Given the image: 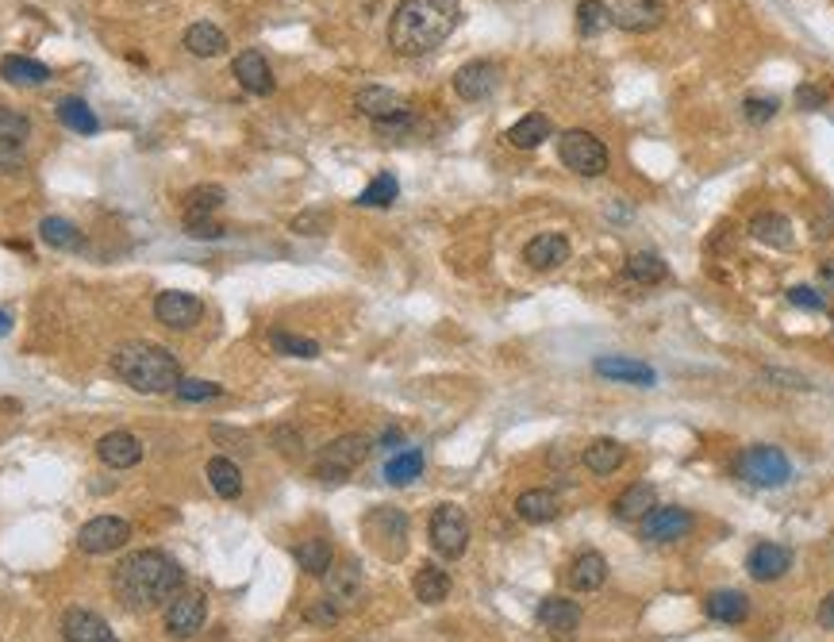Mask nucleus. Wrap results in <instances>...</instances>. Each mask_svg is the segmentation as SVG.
Wrapping results in <instances>:
<instances>
[{
    "mask_svg": "<svg viewBox=\"0 0 834 642\" xmlns=\"http://www.w3.org/2000/svg\"><path fill=\"white\" fill-rule=\"evenodd\" d=\"M642 523V539L646 543H677L692 531V516L685 508H654L638 519Z\"/></svg>",
    "mask_w": 834,
    "mask_h": 642,
    "instance_id": "obj_14",
    "label": "nucleus"
},
{
    "mask_svg": "<svg viewBox=\"0 0 834 642\" xmlns=\"http://www.w3.org/2000/svg\"><path fill=\"white\" fill-rule=\"evenodd\" d=\"M412 589H416V600H423V604H439L450 596V577L439 566H423L412 581Z\"/></svg>",
    "mask_w": 834,
    "mask_h": 642,
    "instance_id": "obj_38",
    "label": "nucleus"
},
{
    "mask_svg": "<svg viewBox=\"0 0 834 642\" xmlns=\"http://www.w3.org/2000/svg\"><path fill=\"white\" fill-rule=\"evenodd\" d=\"M8 331H12V316H8V312H4V308H0V339H4V335H8Z\"/></svg>",
    "mask_w": 834,
    "mask_h": 642,
    "instance_id": "obj_56",
    "label": "nucleus"
},
{
    "mask_svg": "<svg viewBox=\"0 0 834 642\" xmlns=\"http://www.w3.org/2000/svg\"><path fill=\"white\" fill-rule=\"evenodd\" d=\"M62 635H66V642H120L112 635L108 619L89 612V608H70L62 616Z\"/></svg>",
    "mask_w": 834,
    "mask_h": 642,
    "instance_id": "obj_19",
    "label": "nucleus"
},
{
    "mask_svg": "<svg viewBox=\"0 0 834 642\" xmlns=\"http://www.w3.org/2000/svg\"><path fill=\"white\" fill-rule=\"evenodd\" d=\"M735 473L746 485H758V489H777L792 477V462L781 446H750L742 450L735 462Z\"/></svg>",
    "mask_w": 834,
    "mask_h": 642,
    "instance_id": "obj_8",
    "label": "nucleus"
},
{
    "mask_svg": "<svg viewBox=\"0 0 834 642\" xmlns=\"http://www.w3.org/2000/svg\"><path fill=\"white\" fill-rule=\"evenodd\" d=\"M369 450H373V439H369V435H358V431L339 435V439H331V443L316 454L312 473H316L319 481H346V477L369 458Z\"/></svg>",
    "mask_w": 834,
    "mask_h": 642,
    "instance_id": "obj_5",
    "label": "nucleus"
},
{
    "mask_svg": "<svg viewBox=\"0 0 834 642\" xmlns=\"http://www.w3.org/2000/svg\"><path fill=\"white\" fill-rule=\"evenodd\" d=\"M419 473H423V454L419 450H400L396 458H389V466H385V481L389 485H412Z\"/></svg>",
    "mask_w": 834,
    "mask_h": 642,
    "instance_id": "obj_42",
    "label": "nucleus"
},
{
    "mask_svg": "<svg viewBox=\"0 0 834 642\" xmlns=\"http://www.w3.org/2000/svg\"><path fill=\"white\" fill-rule=\"evenodd\" d=\"M362 531H366L369 546H373L381 558L400 562V558L408 554V516H404L400 508H389V504L373 508V512L362 519Z\"/></svg>",
    "mask_w": 834,
    "mask_h": 642,
    "instance_id": "obj_6",
    "label": "nucleus"
},
{
    "mask_svg": "<svg viewBox=\"0 0 834 642\" xmlns=\"http://www.w3.org/2000/svg\"><path fill=\"white\" fill-rule=\"evenodd\" d=\"M131 539V523L120 516H97L77 531V546L85 554H112Z\"/></svg>",
    "mask_w": 834,
    "mask_h": 642,
    "instance_id": "obj_11",
    "label": "nucleus"
},
{
    "mask_svg": "<svg viewBox=\"0 0 834 642\" xmlns=\"http://www.w3.org/2000/svg\"><path fill=\"white\" fill-rule=\"evenodd\" d=\"M788 566H792V550H788V546H777V543H758L754 550H750V558H746L750 577L761 581V585H769V581L785 577Z\"/></svg>",
    "mask_w": 834,
    "mask_h": 642,
    "instance_id": "obj_21",
    "label": "nucleus"
},
{
    "mask_svg": "<svg viewBox=\"0 0 834 642\" xmlns=\"http://www.w3.org/2000/svg\"><path fill=\"white\" fill-rule=\"evenodd\" d=\"M604 581H608V562H604V554L585 550V554L573 558V566H569V585H573L577 593H596Z\"/></svg>",
    "mask_w": 834,
    "mask_h": 642,
    "instance_id": "obj_24",
    "label": "nucleus"
},
{
    "mask_svg": "<svg viewBox=\"0 0 834 642\" xmlns=\"http://www.w3.org/2000/svg\"><path fill=\"white\" fill-rule=\"evenodd\" d=\"M27 135H31V120H27L24 112L0 104V143H20L24 147Z\"/></svg>",
    "mask_w": 834,
    "mask_h": 642,
    "instance_id": "obj_44",
    "label": "nucleus"
},
{
    "mask_svg": "<svg viewBox=\"0 0 834 642\" xmlns=\"http://www.w3.org/2000/svg\"><path fill=\"white\" fill-rule=\"evenodd\" d=\"M558 158L565 170H573L577 177H600L608 173V147L585 131V127H569L558 139Z\"/></svg>",
    "mask_w": 834,
    "mask_h": 642,
    "instance_id": "obj_7",
    "label": "nucleus"
},
{
    "mask_svg": "<svg viewBox=\"0 0 834 642\" xmlns=\"http://www.w3.org/2000/svg\"><path fill=\"white\" fill-rule=\"evenodd\" d=\"M654 504H658V493H654V485L638 481V485H631L627 493L615 500V516H619V519H642L646 512H654Z\"/></svg>",
    "mask_w": 834,
    "mask_h": 642,
    "instance_id": "obj_35",
    "label": "nucleus"
},
{
    "mask_svg": "<svg viewBox=\"0 0 834 642\" xmlns=\"http://www.w3.org/2000/svg\"><path fill=\"white\" fill-rule=\"evenodd\" d=\"M204 473H208L212 493L223 496V500H235V496L243 493V473H239V466H235L231 458H212Z\"/></svg>",
    "mask_w": 834,
    "mask_h": 642,
    "instance_id": "obj_31",
    "label": "nucleus"
},
{
    "mask_svg": "<svg viewBox=\"0 0 834 642\" xmlns=\"http://www.w3.org/2000/svg\"><path fill=\"white\" fill-rule=\"evenodd\" d=\"M185 585V569L162 550H135L112 573V593L127 612H154L170 604Z\"/></svg>",
    "mask_w": 834,
    "mask_h": 642,
    "instance_id": "obj_1",
    "label": "nucleus"
},
{
    "mask_svg": "<svg viewBox=\"0 0 834 642\" xmlns=\"http://www.w3.org/2000/svg\"><path fill=\"white\" fill-rule=\"evenodd\" d=\"M535 616H539L542 631H550V635H558V639L577 635V627H581V608H577L573 600H565V596H546Z\"/></svg>",
    "mask_w": 834,
    "mask_h": 642,
    "instance_id": "obj_18",
    "label": "nucleus"
},
{
    "mask_svg": "<svg viewBox=\"0 0 834 642\" xmlns=\"http://www.w3.org/2000/svg\"><path fill=\"white\" fill-rule=\"evenodd\" d=\"M270 346L277 354H289V358H319L316 339H304V335H293V331H270Z\"/></svg>",
    "mask_w": 834,
    "mask_h": 642,
    "instance_id": "obj_43",
    "label": "nucleus"
},
{
    "mask_svg": "<svg viewBox=\"0 0 834 642\" xmlns=\"http://www.w3.org/2000/svg\"><path fill=\"white\" fill-rule=\"evenodd\" d=\"M97 458L112 470H131L143 462V443L131 431H108L97 443Z\"/></svg>",
    "mask_w": 834,
    "mask_h": 642,
    "instance_id": "obj_20",
    "label": "nucleus"
},
{
    "mask_svg": "<svg viewBox=\"0 0 834 642\" xmlns=\"http://www.w3.org/2000/svg\"><path fill=\"white\" fill-rule=\"evenodd\" d=\"M823 104H827V89H819V85H800V89H796V108L815 112V108H823Z\"/></svg>",
    "mask_w": 834,
    "mask_h": 642,
    "instance_id": "obj_50",
    "label": "nucleus"
},
{
    "mask_svg": "<svg viewBox=\"0 0 834 642\" xmlns=\"http://www.w3.org/2000/svg\"><path fill=\"white\" fill-rule=\"evenodd\" d=\"M704 612L715 623H742V619L750 616V600L742 593H735V589H719V593H712L704 600Z\"/></svg>",
    "mask_w": 834,
    "mask_h": 642,
    "instance_id": "obj_28",
    "label": "nucleus"
},
{
    "mask_svg": "<svg viewBox=\"0 0 834 642\" xmlns=\"http://www.w3.org/2000/svg\"><path fill=\"white\" fill-rule=\"evenodd\" d=\"M327 600L331 604H358L362 600V589H366V581H362V569H358V562H343V566H331L327 573Z\"/></svg>",
    "mask_w": 834,
    "mask_h": 642,
    "instance_id": "obj_23",
    "label": "nucleus"
},
{
    "mask_svg": "<svg viewBox=\"0 0 834 642\" xmlns=\"http://www.w3.org/2000/svg\"><path fill=\"white\" fill-rule=\"evenodd\" d=\"M204 596L200 593H177L166 604V631L173 639H193L200 627H204Z\"/></svg>",
    "mask_w": 834,
    "mask_h": 642,
    "instance_id": "obj_13",
    "label": "nucleus"
},
{
    "mask_svg": "<svg viewBox=\"0 0 834 642\" xmlns=\"http://www.w3.org/2000/svg\"><path fill=\"white\" fill-rule=\"evenodd\" d=\"M788 304L808 308V312H827V297L815 293V289H808V285H792V289H788Z\"/></svg>",
    "mask_w": 834,
    "mask_h": 642,
    "instance_id": "obj_47",
    "label": "nucleus"
},
{
    "mask_svg": "<svg viewBox=\"0 0 834 642\" xmlns=\"http://www.w3.org/2000/svg\"><path fill=\"white\" fill-rule=\"evenodd\" d=\"M665 273H669V266L654 250H638V254L627 258V277L638 281V285H658V281H665Z\"/></svg>",
    "mask_w": 834,
    "mask_h": 642,
    "instance_id": "obj_39",
    "label": "nucleus"
},
{
    "mask_svg": "<svg viewBox=\"0 0 834 642\" xmlns=\"http://www.w3.org/2000/svg\"><path fill=\"white\" fill-rule=\"evenodd\" d=\"M58 120L70 127V131H77V135H93L97 131V116H93V108L85 104L81 97H66V100H58Z\"/></svg>",
    "mask_w": 834,
    "mask_h": 642,
    "instance_id": "obj_37",
    "label": "nucleus"
},
{
    "mask_svg": "<svg viewBox=\"0 0 834 642\" xmlns=\"http://www.w3.org/2000/svg\"><path fill=\"white\" fill-rule=\"evenodd\" d=\"M496 85H500V66L489 62V58H473V62H466L454 74V93L462 100H469V104L489 100L496 93Z\"/></svg>",
    "mask_w": 834,
    "mask_h": 642,
    "instance_id": "obj_12",
    "label": "nucleus"
},
{
    "mask_svg": "<svg viewBox=\"0 0 834 642\" xmlns=\"http://www.w3.org/2000/svg\"><path fill=\"white\" fill-rule=\"evenodd\" d=\"M750 235H754L758 243H765V247H777V250L792 247V223H788V216H781V212H758V216L750 220Z\"/></svg>",
    "mask_w": 834,
    "mask_h": 642,
    "instance_id": "obj_25",
    "label": "nucleus"
},
{
    "mask_svg": "<svg viewBox=\"0 0 834 642\" xmlns=\"http://www.w3.org/2000/svg\"><path fill=\"white\" fill-rule=\"evenodd\" d=\"M223 204H227V193H223L220 185H197V189L185 193V216L189 220H204V216L220 212Z\"/></svg>",
    "mask_w": 834,
    "mask_h": 642,
    "instance_id": "obj_36",
    "label": "nucleus"
},
{
    "mask_svg": "<svg viewBox=\"0 0 834 642\" xmlns=\"http://www.w3.org/2000/svg\"><path fill=\"white\" fill-rule=\"evenodd\" d=\"M665 4L662 0H619L612 8V24L631 31V35H646L654 27H662Z\"/></svg>",
    "mask_w": 834,
    "mask_h": 642,
    "instance_id": "obj_15",
    "label": "nucleus"
},
{
    "mask_svg": "<svg viewBox=\"0 0 834 642\" xmlns=\"http://www.w3.org/2000/svg\"><path fill=\"white\" fill-rule=\"evenodd\" d=\"M39 239L54 250H81L85 247V235H81L70 220H62V216H47V220L39 223Z\"/></svg>",
    "mask_w": 834,
    "mask_h": 642,
    "instance_id": "obj_32",
    "label": "nucleus"
},
{
    "mask_svg": "<svg viewBox=\"0 0 834 642\" xmlns=\"http://www.w3.org/2000/svg\"><path fill=\"white\" fill-rule=\"evenodd\" d=\"M0 77L8 85H47L50 70L43 62L27 58V54H8V58H0Z\"/></svg>",
    "mask_w": 834,
    "mask_h": 642,
    "instance_id": "obj_27",
    "label": "nucleus"
},
{
    "mask_svg": "<svg viewBox=\"0 0 834 642\" xmlns=\"http://www.w3.org/2000/svg\"><path fill=\"white\" fill-rule=\"evenodd\" d=\"M296 566L304 573H312V577H323L327 569L335 566V550H331L327 539H304L296 546Z\"/></svg>",
    "mask_w": 834,
    "mask_h": 642,
    "instance_id": "obj_34",
    "label": "nucleus"
},
{
    "mask_svg": "<svg viewBox=\"0 0 834 642\" xmlns=\"http://www.w3.org/2000/svg\"><path fill=\"white\" fill-rule=\"evenodd\" d=\"M523 262L539 273L558 270V266L569 262V239L558 235V231H542V235H535V239L523 247Z\"/></svg>",
    "mask_w": 834,
    "mask_h": 642,
    "instance_id": "obj_16",
    "label": "nucleus"
},
{
    "mask_svg": "<svg viewBox=\"0 0 834 642\" xmlns=\"http://www.w3.org/2000/svg\"><path fill=\"white\" fill-rule=\"evenodd\" d=\"M462 20V0H400L389 20V47L404 58H419L442 47Z\"/></svg>",
    "mask_w": 834,
    "mask_h": 642,
    "instance_id": "obj_2",
    "label": "nucleus"
},
{
    "mask_svg": "<svg viewBox=\"0 0 834 642\" xmlns=\"http://www.w3.org/2000/svg\"><path fill=\"white\" fill-rule=\"evenodd\" d=\"M396 197H400V181H396L393 173H377L354 204H362V208H389Z\"/></svg>",
    "mask_w": 834,
    "mask_h": 642,
    "instance_id": "obj_40",
    "label": "nucleus"
},
{
    "mask_svg": "<svg viewBox=\"0 0 834 642\" xmlns=\"http://www.w3.org/2000/svg\"><path fill=\"white\" fill-rule=\"evenodd\" d=\"M354 108L362 116H369L381 135H404L412 127V104L400 93H393V89H385V85H366L354 97Z\"/></svg>",
    "mask_w": 834,
    "mask_h": 642,
    "instance_id": "obj_4",
    "label": "nucleus"
},
{
    "mask_svg": "<svg viewBox=\"0 0 834 642\" xmlns=\"http://www.w3.org/2000/svg\"><path fill=\"white\" fill-rule=\"evenodd\" d=\"M431 546L442 558H462L469 546V519L458 504H439L431 512Z\"/></svg>",
    "mask_w": 834,
    "mask_h": 642,
    "instance_id": "obj_9",
    "label": "nucleus"
},
{
    "mask_svg": "<svg viewBox=\"0 0 834 642\" xmlns=\"http://www.w3.org/2000/svg\"><path fill=\"white\" fill-rule=\"evenodd\" d=\"M154 316L170 331H189L204 320V300L193 297V293H181V289H166L154 300Z\"/></svg>",
    "mask_w": 834,
    "mask_h": 642,
    "instance_id": "obj_10",
    "label": "nucleus"
},
{
    "mask_svg": "<svg viewBox=\"0 0 834 642\" xmlns=\"http://www.w3.org/2000/svg\"><path fill=\"white\" fill-rule=\"evenodd\" d=\"M112 370L120 373L135 393L162 396L173 393L181 385V362L173 358V350L158 343H123L112 350Z\"/></svg>",
    "mask_w": 834,
    "mask_h": 642,
    "instance_id": "obj_3",
    "label": "nucleus"
},
{
    "mask_svg": "<svg viewBox=\"0 0 834 642\" xmlns=\"http://www.w3.org/2000/svg\"><path fill=\"white\" fill-rule=\"evenodd\" d=\"M304 616L312 619V623H339V604H331V600H316Z\"/></svg>",
    "mask_w": 834,
    "mask_h": 642,
    "instance_id": "obj_51",
    "label": "nucleus"
},
{
    "mask_svg": "<svg viewBox=\"0 0 834 642\" xmlns=\"http://www.w3.org/2000/svg\"><path fill=\"white\" fill-rule=\"evenodd\" d=\"M235 81L243 85L246 93H254V97H270L273 70H270V62H266V54H262V50H243V54L235 58Z\"/></svg>",
    "mask_w": 834,
    "mask_h": 642,
    "instance_id": "obj_22",
    "label": "nucleus"
},
{
    "mask_svg": "<svg viewBox=\"0 0 834 642\" xmlns=\"http://www.w3.org/2000/svg\"><path fill=\"white\" fill-rule=\"evenodd\" d=\"M327 227H331V216H327V212H304V216H296L293 220L296 235H323Z\"/></svg>",
    "mask_w": 834,
    "mask_h": 642,
    "instance_id": "obj_48",
    "label": "nucleus"
},
{
    "mask_svg": "<svg viewBox=\"0 0 834 642\" xmlns=\"http://www.w3.org/2000/svg\"><path fill=\"white\" fill-rule=\"evenodd\" d=\"M819 623H823L827 631H834V593L827 596L823 604H819Z\"/></svg>",
    "mask_w": 834,
    "mask_h": 642,
    "instance_id": "obj_53",
    "label": "nucleus"
},
{
    "mask_svg": "<svg viewBox=\"0 0 834 642\" xmlns=\"http://www.w3.org/2000/svg\"><path fill=\"white\" fill-rule=\"evenodd\" d=\"M400 439H404V435H400L396 427H389V431L381 435V443H377V446H396V443H400Z\"/></svg>",
    "mask_w": 834,
    "mask_h": 642,
    "instance_id": "obj_55",
    "label": "nucleus"
},
{
    "mask_svg": "<svg viewBox=\"0 0 834 642\" xmlns=\"http://www.w3.org/2000/svg\"><path fill=\"white\" fill-rule=\"evenodd\" d=\"M177 393V400H189V404H197V400H216V396H223L220 385H212V381H200V377H181V385L173 389Z\"/></svg>",
    "mask_w": 834,
    "mask_h": 642,
    "instance_id": "obj_45",
    "label": "nucleus"
},
{
    "mask_svg": "<svg viewBox=\"0 0 834 642\" xmlns=\"http://www.w3.org/2000/svg\"><path fill=\"white\" fill-rule=\"evenodd\" d=\"M819 285H823L827 293H834V258H827V262L819 266Z\"/></svg>",
    "mask_w": 834,
    "mask_h": 642,
    "instance_id": "obj_54",
    "label": "nucleus"
},
{
    "mask_svg": "<svg viewBox=\"0 0 834 642\" xmlns=\"http://www.w3.org/2000/svg\"><path fill=\"white\" fill-rule=\"evenodd\" d=\"M24 162V147L20 143H0V166L4 170H16Z\"/></svg>",
    "mask_w": 834,
    "mask_h": 642,
    "instance_id": "obj_52",
    "label": "nucleus"
},
{
    "mask_svg": "<svg viewBox=\"0 0 834 642\" xmlns=\"http://www.w3.org/2000/svg\"><path fill=\"white\" fill-rule=\"evenodd\" d=\"M189 239H200V243H208V239H223L227 235V227L223 223H216L212 216H204V220H189Z\"/></svg>",
    "mask_w": 834,
    "mask_h": 642,
    "instance_id": "obj_49",
    "label": "nucleus"
},
{
    "mask_svg": "<svg viewBox=\"0 0 834 642\" xmlns=\"http://www.w3.org/2000/svg\"><path fill=\"white\" fill-rule=\"evenodd\" d=\"M612 27V8L604 0H581L577 4V31L589 39V35H600Z\"/></svg>",
    "mask_w": 834,
    "mask_h": 642,
    "instance_id": "obj_41",
    "label": "nucleus"
},
{
    "mask_svg": "<svg viewBox=\"0 0 834 642\" xmlns=\"http://www.w3.org/2000/svg\"><path fill=\"white\" fill-rule=\"evenodd\" d=\"M558 512H562V504L550 489H527L516 500V516L523 523H550V519H558Z\"/></svg>",
    "mask_w": 834,
    "mask_h": 642,
    "instance_id": "obj_26",
    "label": "nucleus"
},
{
    "mask_svg": "<svg viewBox=\"0 0 834 642\" xmlns=\"http://www.w3.org/2000/svg\"><path fill=\"white\" fill-rule=\"evenodd\" d=\"M777 97H746L742 100V116H746V124H769L773 116H777Z\"/></svg>",
    "mask_w": 834,
    "mask_h": 642,
    "instance_id": "obj_46",
    "label": "nucleus"
},
{
    "mask_svg": "<svg viewBox=\"0 0 834 642\" xmlns=\"http://www.w3.org/2000/svg\"><path fill=\"white\" fill-rule=\"evenodd\" d=\"M504 139H508L516 150H535L550 139V120H546L542 112H531V116H523V120H516V124L508 127Z\"/></svg>",
    "mask_w": 834,
    "mask_h": 642,
    "instance_id": "obj_29",
    "label": "nucleus"
},
{
    "mask_svg": "<svg viewBox=\"0 0 834 642\" xmlns=\"http://www.w3.org/2000/svg\"><path fill=\"white\" fill-rule=\"evenodd\" d=\"M592 370L600 373V377H608V381L642 385V389H650V385L658 381L654 366H646V362H638V358H623V354H604V358H596Z\"/></svg>",
    "mask_w": 834,
    "mask_h": 642,
    "instance_id": "obj_17",
    "label": "nucleus"
},
{
    "mask_svg": "<svg viewBox=\"0 0 834 642\" xmlns=\"http://www.w3.org/2000/svg\"><path fill=\"white\" fill-rule=\"evenodd\" d=\"M185 50L193 58H220L227 50V35L216 24H193L185 31Z\"/></svg>",
    "mask_w": 834,
    "mask_h": 642,
    "instance_id": "obj_30",
    "label": "nucleus"
},
{
    "mask_svg": "<svg viewBox=\"0 0 834 642\" xmlns=\"http://www.w3.org/2000/svg\"><path fill=\"white\" fill-rule=\"evenodd\" d=\"M585 466H589L596 477H608V473H615L623 466V446L615 443V439H592V443L585 446Z\"/></svg>",
    "mask_w": 834,
    "mask_h": 642,
    "instance_id": "obj_33",
    "label": "nucleus"
}]
</instances>
